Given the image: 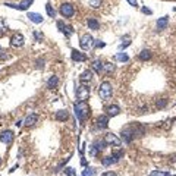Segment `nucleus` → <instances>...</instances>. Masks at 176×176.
Instances as JSON below:
<instances>
[{
    "instance_id": "f257e3e1",
    "label": "nucleus",
    "mask_w": 176,
    "mask_h": 176,
    "mask_svg": "<svg viewBox=\"0 0 176 176\" xmlns=\"http://www.w3.org/2000/svg\"><path fill=\"white\" fill-rule=\"evenodd\" d=\"M74 112H75V116L78 117L79 122H85L87 117L90 116V107H88L87 101L78 100L75 104H74Z\"/></svg>"
},
{
    "instance_id": "f03ea898",
    "label": "nucleus",
    "mask_w": 176,
    "mask_h": 176,
    "mask_svg": "<svg viewBox=\"0 0 176 176\" xmlns=\"http://www.w3.org/2000/svg\"><path fill=\"white\" fill-rule=\"evenodd\" d=\"M98 95H100L101 100H109L112 97V85H110V82H107V81L101 82L100 88H98Z\"/></svg>"
},
{
    "instance_id": "7ed1b4c3",
    "label": "nucleus",
    "mask_w": 176,
    "mask_h": 176,
    "mask_svg": "<svg viewBox=\"0 0 176 176\" xmlns=\"http://www.w3.org/2000/svg\"><path fill=\"white\" fill-rule=\"evenodd\" d=\"M92 44H94V40H92V37L90 35V34H82V35L79 37V46H81L82 50L91 49Z\"/></svg>"
},
{
    "instance_id": "20e7f679",
    "label": "nucleus",
    "mask_w": 176,
    "mask_h": 176,
    "mask_svg": "<svg viewBox=\"0 0 176 176\" xmlns=\"http://www.w3.org/2000/svg\"><path fill=\"white\" fill-rule=\"evenodd\" d=\"M59 10H60V15L63 18H72L75 13V8H74L72 3H63Z\"/></svg>"
},
{
    "instance_id": "39448f33",
    "label": "nucleus",
    "mask_w": 176,
    "mask_h": 176,
    "mask_svg": "<svg viewBox=\"0 0 176 176\" xmlns=\"http://www.w3.org/2000/svg\"><path fill=\"white\" fill-rule=\"evenodd\" d=\"M103 140H104L106 145H112V147H119L120 145V138L117 135L112 134V132H107V134L104 135Z\"/></svg>"
},
{
    "instance_id": "423d86ee",
    "label": "nucleus",
    "mask_w": 176,
    "mask_h": 176,
    "mask_svg": "<svg viewBox=\"0 0 176 176\" xmlns=\"http://www.w3.org/2000/svg\"><path fill=\"white\" fill-rule=\"evenodd\" d=\"M76 98L81 101H87L90 98V90H88V87H85L84 84L79 85L78 88H76Z\"/></svg>"
},
{
    "instance_id": "0eeeda50",
    "label": "nucleus",
    "mask_w": 176,
    "mask_h": 176,
    "mask_svg": "<svg viewBox=\"0 0 176 176\" xmlns=\"http://www.w3.org/2000/svg\"><path fill=\"white\" fill-rule=\"evenodd\" d=\"M56 26H57V29H59V31H62V33L65 34L66 37H71L72 34L75 33L74 26H72V25H67V24H65L63 21H57V22H56Z\"/></svg>"
},
{
    "instance_id": "6e6552de",
    "label": "nucleus",
    "mask_w": 176,
    "mask_h": 176,
    "mask_svg": "<svg viewBox=\"0 0 176 176\" xmlns=\"http://www.w3.org/2000/svg\"><path fill=\"white\" fill-rule=\"evenodd\" d=\"M25 44V37L22 35V34H13L12 35V38H10V46L12 47H15V49H19V47H22Z\"/></svg>"
},
{
    "instance_id": "1a4fd4ad",
    "label": "nucleus",
    "mask_w": 176,
    "mask_h": 176,
    "mask_svg": "<svg viewBox=\"0 0 176 176\" xmlns=\"http://www.w3.org/2000/svg\"><path fill=\"white\" fill-rule=\"evenodd\" d=\"M95 123H97V128H98V129H106V128L109 126V116H107L106 113H104V115H100V116L97 117Z\"/></svg>"
},
{
    "instance_id": "9d476101",
    "label": "nucleus",
    "mask_w": 176,
    "mask_h": 176,
    "mask_svg": "<svg viewBox=\"0 0 176 176\" xmlns=\"http://www.w3.org/2000/svg\"><path fill=\"white\" fill-rule=\"evenodd\" d=\"M119 113H120V107H119L117 104H110V106L106 107V115L109 117H115V116H117Z\"/></svg>"
},
{
    "instance_id": "9b49d317",
    "label": "nucleus",
    "mask_w": 176,
    "mask_h": 176,
    "mask_svg": "<svg viewBox=\"0 0 176 176\" xmlns=\"http://www.w3.org/2000/svg\"><path fill=\"white\" fill-rule=\"evenodd\" d=\"M13 132L12 131H3L2 134H0V141L5 144H10L12 141H13Z\"/></svg>"
},
{
    "instance_id": "f8f14e48",
    "label": "nucleus",
    "mask_w": 176,
    "mask_h": 176,
    "mask_svg": "<svg viewBox=\"0 0 176 176\" xmlns=\"http://www.w3.org/2000/svg\"><path fill=\"white\" fill-rule=\"evenodd\" d=\"M92 71H90V69H87V71H84L81 75H79V79H81V82L82 84H90L92 81Z\"/></svg>"
},
{
    "instance_id": "ddd939ff",
    "label": "nucleus",
    "mask_w": 176,
    "mask_h": 176,
    "mask_svg": "<svg viewBox=\"0 0 176 176\" xmlns=\"http://www.w3.org/2000/svg\"><path fill=\"white\" fill-rule=\"evenodd\" d=\"M71 57H72L74 62H85L87 60V56H85L84 53H81L79 50H75V49L71 51Z\"/></svg>"
},
{
    "instance_id": "4468645a",
    "label": "nucleus",
    "mask_w": 176,
    "mask_h": 176,
    "mask_svg": "<svg viewBox=\"0 0 176 176\" xmlns=\"http://www.w3.org/2000/svg\"><path fill=\"white\" fill-rule=\"evenodd\" d=\"M59 84H60V79H59V76L53 75L50 76V79L47 81V88L49 90H54V88H57Z\"/></svg>"
},
{
    "instance_id": "2eb2a0df",
    "label": "nucleus",
    "mask_w": 176,
    "mask_h": 176,
    "mask_svg": "<svg viewBox=\"0 0 176 176\" xmlns=\"http://www.w3.org/2000/svg\"><path fill=\"white\" fill-rule=\"evenodd\" d=\"M37 120H38V116L35 115V113H31L29 116L25 117V120H24V125L25 126H33L37 123Z\"/></svg>"
},
{
    "instance_id": "dca6fc26",
    "label": "nucleus",
    "mask_w": 176,
    "mask_h": 176,
    "mask_svg": "<svg viewBox=\"0 0 176 176\" xmlns=\"http://www.w3.org/2000/svg\"><path fill=\"white\" fill-rule=\"evenodd\" d=\"M115 71H116V65H113V63H110V62H104L103 63V72H106V74H115Z\"/></svg>"
},
{
    "instance_id": "f3484780",
    "label": "nucleus",
    "mask_w": 176,
    "mask_h": 176,
    "mask_svg": "<svg viewBox=\"0 0 176 176\" xmlns=\"http://www.w3.org/2000/svg\"><path fill=\"white\" fill-rule=\"evenodd\" d=\"M28 18H29V21L34 22V24H41L43 21H44V18H43L40 13H34V12H29V13H28Z\"/></svg>"
},
{
    "instance_id": "a211bd4d",
    "label": "nucleus",
    "mask_w": 176,
    "mask_h": 176,
    "mask_svg": "<svg viewBox=\"0 0 176 176\" xmlns=\"http://www.w3.org/2000/svg\"><path fill=\"white\" fill-rule=\"evenodd\" d=\"M87 25H88L90 29H94V31H98V29H100V24H98V21H97L95 18H88Z\"/></svg>"
},
{
    "instance_id": "6ab92c4d",
    "label": "nucleus",
    "mask_w": 176,
    "mask_h": 176,
    "mask_svg": "<svg viewBox=\"0 0 176 176\" xmlns=\"http://www.w3.org/2000/svg\"><path fill=\"white\" fill-rule=\"evenodd\" d=\"M169 22V16H161L157 19V31H161V29H164L166 25H167Z\"/></svg>"
},
{
    "instance_id": "aec40b11",
    "label": "nucleus",
    "mask_w": 176,
    "mask_h": 176,
    "mask_svg": "<svg viewBox=\"0 0 176 176\" xmlns=\"http://www.w3.org/2000/svg\"><path fill=\"white\" fill-rule=\"evenodd\" d=\"M116 163V159L113 157V156H107V157H103L101 159V164L104 166V167H109L112 164H115Z\"/></svg>"
},
{
    "instance_id": "412c9836",
    "label": "nucleus",
    "mask_w": 176,
    "mask_h": 176,
    "mask_svg": "<svg viewBox=\"0 0 176 176\" xmlns=\"http://www.w3.org/2000/svg\"><path fill=\"white\" fill-rule=\"evenodd\" d=\"M151 57H153V53H151L150 50H147V49L143 50L140 54H138V59H140V60H143V62H147V60H150Z\"/></svg>"
},
{
    "instance_id": "4be33fe9",
    "label": "nucleus",
    "mask_w": 176,
    "mask_h": 176,
    "mask_svg": "<svg viewBox=\"0 0 176 176\" xmlns=\"http://www.w3.org/2000/svg\"><path fill=\"white\" fill-rule=\"evenodd\" d=\"M115 59H116L117 62L125 63V62H128V60H129V54H128V53H123V51H119V53H116V54H115Z\"/></svg>"
},
{
    "instance_id": "5701e85b",
    "label": "nucleus",
    "mask_w": 176,
    "mask_h": 176,
    "mask_svg": "<svg viewBox=\"0 0 176 176\" xmlns=\"http://www.w3.org/2000/svg\"><path fill=\"white\" fill-rule=\"evenodd\" d=\"M56 119L60 120V122H66L67 119H69V113H67L66 110H59L57 113H56Z\"/></svg>"
},
{
    "instance_id": "b1692460",
    "label": "nucleus",
    "mask_w": 176,
    "mask_h": 176,
    "mask_svg": "<svg viewBox=\"0 0 176 176\" xmlns=\"http://www.w3.org/2000/svg\"><path fill=\"white\" fill-rule=\"evenodd\" d=\"M100 151H101L100 145H98L97 143H94L92 144V147H91V150H90V154H91V157H97V156L100 154Z\"/></svg>"
},
{
    "instance_id": "393cba45",
    "label": "nucleus",
    "mask_w": 176,
    "mask_h": 176,
    "mask_svg": "<svg viewBox=\"0 0 176 176\" xmlns=\"http://www.w3.org/2000/svg\"><path fill=\"white\" fill-rule=\"evenodd\" d=\"M92 69H94L95 72H103V62H101L100 59H95V60L92 62Z\"/></svg>"
},
{
    "instance_id": "a878e982",
    "label": "nucleus",
    "mask_w": 176,
    "mask_h": 176,
    "mask_svg": "<svg viewBox=\"0 0 176 176\" xmlns=\"http://www.w3.org/2000/svg\"><path fill=\"white\" fill-rule=\"evenodd\" d=\"M95 172H97V169H95V167H88V166H87L81 176H94V175H95Z\"/></svg>"
},
{
    "instance_id": "bb28decb",
    "label": "nucleus",
    "mask_w": 176,
    "mask_h": 176,
    "mask_svg": "<svg viewBox=\"0 0 176 176\" xmlns=\"http://www.w3.org/2000/svg\"><path fill=\"white\" fill-rule=\"evenodd\" d=\"M167 106V100L166 98H159V100L156 101V107L159 110H161V109H164Z\"/></svg>"
},
{
    "instance_id": "cd10ccee",
    "label": "nucleus",
    "mask_w": 176,
    "mask_h": 176,
    "mask_svg": "<svg viewBox=\"0 0 176 176\" xmlns=\"http://www.w3.org/2000/svg\"><path fill=\"white\" fill-rule=\"evenodd\" d=\"M33 2L34 0H24V2L19 5V10H26V9L33 5Z\"/></svg>"
},
{
    "instance_id": "c85d7f7f",
    "label": "nucleus",
    "mask_w": 176,
    "mask_h": 176,
    "mask_svg": "<svg viewBox=\"0 0 176 176\" xmlns=\"http://www.w3.org/2000/svg\"><path fill=\"white\" fill-rule=\"evenodd\" d=\"M46 12H47V15H49L50 18H54V16H56V12H54V9L51 8L50 3H47V5H46Z\"/></svg>"
},
{
    "instance_id": "c756f323",
    "label": "nucleus",
    "mask_w": 176,
    "mask_h": 176,
    "mask_svg": "<svg viewBox=\"0 0 176 176\" xmlns=\"http://www.w3.org/2000/svg\"><path fill=\"white\" fill-rule=\"evenodd\" d=\"M122 44H120V49H125V47H128L129 44H131V37L129 35H125L123 38H122Z\"/></svg>"
},
{
    "instance_id": "7c9ffc66",
    "label": "nucleus",
    "mask_w": 176,
    "mask_h": 176,
    "mask_svg": "<svg viewBox=\"0 0 176 176\" xmlns=\"http://www.w3.org/2000/svg\"><path fill=\"white\" fill-rule=\"evenodd\" d=\"M113 157H115V159H116V161L117 160H120L122 159V157H123V150H115L113 151Z\"/></svg>"
},
{
    "instance_id": "2f4dec72",
    "label": "nucleus",
    "mask_w": 176,
    "mask_h": 176,
    "mask_svg": "<svg viewBox=\"0 0 176 176\" xmlns=\"http://www.w3.org/2000/svg\"><path fill=\"white\" fill-rule=\"evenodd\" d=\"M150 176H170L169 172H160V170H154L153 173H150Z\"/></svg>"
},
{
    "instance_id": "473e14b6",
    "label": "nucleus",
    "mask_w": 176,
    "mask_h": 176,
    "mask_svg": "<svg viewBox=\"0 0 176 176\" xmlns=\"http://www.w3.org/2000/svg\"><path fill=\"white\" fill-rule=\"evenodd\" d=\"M90 6L91 8H100L101 6V0H90Z\"/></svg>"
},
{
    "instance_id": "72a5a7b5",
    "label": "nucleus",
    "mask_w": 176,
    "mask_h": 176,
    "mask_svg": "<svg viewBox=\"0 0 176 176\" xmlns=\"http://www.w3.org/2000/svg\"><path fill=\"white\" fill-rule=\"evenodd\" d=\"M65 175L66 176H75V169L74 167H66L65 169Z\"/></svg>"
},
{
    "instance_id": "f704fd0d",
    "label": "nucleus",
    "mask_w": 176,
    "mask_h": 176,
    "mask_svg": "<svg viewBox=\"0 0 176 176\" xmlns=\"http://www.w3.org/2000/svg\"><path fill=\"white\" fill-rule=\"evenodd\" d=\"M35 66L38 67V69H43V67H44V59H38V60H35Z\"/></svg>"
},
{
    "instance_id": "c9c22d12",
    "label": "nucleus",
    "mask_w": 176,
    "mask_h": 176,
    "mask_svg": "<svg viewBox=\"0 0 176 176\" xmlns=\"http://www.w3.org/2000/svg\"><path fill=\"white\" fill-rule=\"evenodd\" d=\"M141 10H143L144 13H145V15H151V13H153V12L150 10V9H148V8H145V6H143V8H141Z\"/></svg>"
},
{
    "instance_id": "e433bc0d",
    "label": "nucleus",
    "mask_w": 176,
    "mask_h": 176,
    "mask_svg": "<svg viewBox=\"0 0 176 176\" xmlns=\"http://www.w3.org/2000/svg\"><path fill=\"white\" fill-rule=\"evenodd\" d=\"M94 46H95V47H104L106 44L103 41H98V40H97V41H94Z\"/></svg>"
},
{
    "instance_id": "4c0bfd02",
    "label": "nucleus",
    "mask_w": 176,
    "mask_h": 176,
    "mask_svg": "<svg viewBox=\"0 0 176 176\" xmlns=\"http://www.w3.org/2000/svg\"><path fill=\"white\" fill-rule=\"evenodd\" d=\"M84 151H85V143H82L81 144V147H79V154L84 156Z\"/></svg>"
},
{
    "instance_id": "58836bf2",
    "label": "nucleus",
    "mask_w": 176,
    "mask_h": 176,
    "mask_svg": "<svg viewBox=\"0 0 176 176\" xmlns=\"http://www.w3.org/2000/svg\"><path fill=\"white\" fill-rule=\"evenodd\" d=\"M101 176H117V173H115V172H104Z\"/></svg>"
},
{
    "instance_id": "ea45409f",
    "label": "nucleus",
    "mask_w": 176,
    "mask_h": 176,
    "mask_svg": "<svg viewBox=\"0 0 176 176\" xmlns=\"http://www.w3.org/2000/svg\"><path fill=\"white\" fill-rule=\"evenodd\" d=\"M81 166H84V167H87V166H88V163H87V160L84 159V156H82V159H81Z\"/></svg>"
},
{
    "instance_id": "a19ab883",
    "label": "nucleus",
    "mask_w": 176,
    "mask_h": 176,
    "mask_svg": "<svg viewBox=\"0 0 176 176\" xmlns=\"http://www.w3.org/2000/svg\"><path fill=\"white\" fill-rule=\"evenodd\" d=\"M126 2H128V3H131L132 6H138V2H136V0H126Z\"/></svg>"
},
{
    "instance_id": "79ce46f5",
    "label": "nucleus",
    "mask_w": 176,
    "mask_h": 176,
    "mask_svg": "<svg viewBox=\"0 0 176 176\" xmlns=\"http://www.w3.org/2000/svg\"><path fill=\"white\" fill-rule=\"evenodd\" d=\"M34 38H38V40H41L43 35H41L40 33H34Z\"/></svg>"
},
{
    "instance_id": "37998d69",
    "label": "nucleus",
    "mask_w": 176,
    "mask_h": 176,
    "mask_svg": "<svg viewBox=\"0 0 176 176\" xmlns=\"http://www.w3.org/2000/svg\"><path fill=\"white\" fill-rule=\"evenodd\" d=\"M0 164H2V159H0Z\"/></svg>"
}]
</instances>
